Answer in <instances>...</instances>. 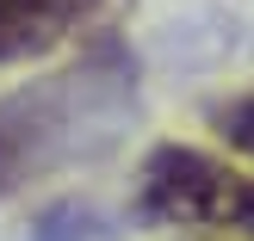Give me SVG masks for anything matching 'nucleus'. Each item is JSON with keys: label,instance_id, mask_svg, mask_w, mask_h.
<instances>
[{"label": "nucleus", "instance_id": "obj_1", "mask_svg": "<svg viewBox=\"0 0 254 241\" xmlns=\"http://www.w3.org/2000/svg\"><path fill=\"white\" fill-rule=\"evenodd\" d=\"M136 118V68L118 49L74 62L0 99V204L37 180L106 155Z\"/></svg>", "mask_w": 254, "mask_h": 241}, {"label": "nucleus", "instance_id": "obj_2", "mask_svg": "<svg viewBox=\"0 0 254 241\" xmlns=\"http://www.w3.org/2000/svg\"><path fill=\"white\" fill-rule=\"evenodd\" d=\"M136 217L174 229H230L254 241V180L205 148L161 143L136 167Z\"/></svg>", "mask_w": 254, "mask_h": 241}, {"label": "nucleus", "instance_id": "obj_3", "mask_svg": "<svg viewBox=\"0 0 254 241\" xmlns=\"http://www.w3.org/2000/svg\"><path fill=\"white\" fill-rule=\"evenodd\" d=\"M99 12L106 0H0V68L74 44Z\"/></svg>", "mask_w": 254, "mask_h": 241}, {"label": "nucleus", "instance_id": "obj_4", "mask_svg": "<svg viewBox=\"0 0 254 241\" xmlns=\"http://www.w3.org/2000/svg\"><path fill=\"white\" fill-rule=\"evenodd\" d=\"M112 235H118V223H112L93 198H68V204H50L44 217L31 223L25 241H112Z\"/></svg>", "mask_w": 254, "mask_h": 241}, {"label": "nucleus", "instance_id": "obj_5", "mask_svg": "<svg viewBox=\"0 0 254 241\" xmlns=\"http://www.w3.org/2000/svg\"><path fill=\"white\" fill-rule=\"evenodd\" d=\"M205 118H211V130H217L236 155L254 161V93H230V99H217Z\"/></svg>", "mask_w": 254, "mask_h": 241}]
</instances>
